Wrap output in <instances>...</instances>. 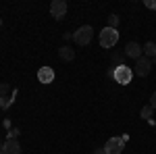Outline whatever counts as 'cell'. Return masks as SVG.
I'll return each mask as SVG.
<instances>
[{"mask_svg":"<svg viewBox=\"0 0 156 154\" xmlns=\"http://www.w3.org/2000/svg\"><path fill=\"white\" fill-rule=\"evenodd\" d=\"M144 54L148 59H156V44L154 42H146L144 44Z\"/></svg>","mask_w":156,"mask_h":154,"instance_id":"cell-11","label":"cell"},{"mask_svg":"<svg viewBox=\"0 0 156 154\" xmlns=\"http://www.w3.org/2000/svg\"><path fill=\"white\" fill-rule=\"evenodd\" d=\"M117 25H119V15H110V17H108V27L117 29Z\"/></svg>","mask_w":156,"mask_h":154,"instance_id":"cell-14","label":"cell"},{"mask_svg":"<svg viewBox=\"0 0 156 154\" xmlns=\"http://www.w3.org/2000/svg\"><path fill=\"white\" fill-rule=\"evenodd\" d=\"M150 106H152V108H156V92L152 94V98H150Z\"/></svg>","mask_w":156,"mask_h":154,"instance_id":"cell-18","label":"cell"},{"mask_svg":"<svg viewBox=\"0 0 156 154\" xmlns=\"http://www.w3.org/2000/svg\"><path fill=\"white\" fill-rule=\"evenodd\" d=\"M67 2L65 0H52V4H50V15L56 19V21H60L65 15H67Z\"/></svg>","mask_w":156,"mask_h":154,"instance_id":"cell-5","label":"cell"},{"mask_svg":"<svg viewBox=\"0 0 156 154\" xmlns=\"http://www.w3.org/2000/svg\"><path fill=\"white\" fill-rule=\"evenodd\" d=\"M110 59H112V65H115V69H117V67H121V65H125V63H123V59H125V56H123L121 52H112V56H110Z\"/></svg>","mask_w":156,"mask_h":154,"instance_id":"cell-13","label":"cell"},{"mask_svg":"<svg viewBox=\"0 0 156 154\" xmlns=\"http://www.w3.org/2000/svg\"><path fill=\"white\" fill-rule=\"evenodd\" d=\"M142 52H144V46H140L137 42H127V46H125V56L137 60V59H142Z\"/></svg>","mask_w":156,"mask_h":154,"instance_id":"cell-7","label":"cell"},{"mask_svg":"<svg viewBox=\"0 0 156 154\" xmlns=\"http://www.w3.org/2000/svg\"><path fill=\"white\" fill-rule=\"evenodd\" d=\"M150 71H152V60L148 59V56H142V59L135 60V73H137L140 77L150 75Z\"/></svg>","mask_w":156,"mask_h":154,"instance_id":"cell-6","label":"cell"},{"mask_svg":"<svg viewBox=\"0 0 156 154\" xmlns=\"http://www.w3.org/2000/svg\"><path fill=\"white\" fill-rule=\"evenodd\" d=\"M92 154H104V150H96V152H92Z\"/></svg>","mask_w":156,"mask_h":154,"instance_id":"cell-19","label":"cell"},{"mask_svg":"<svg viewBox=\"0 0 156 154\" xmlns=\"http://www.w3.org/2000/svg\"><path fill=\"white\" fill-rule=\"evenodd\" d=\"M17 135H19V131H17V129H11V133H9V140H15Z\"/></svg>","mask_w":156,"mask_h":154,"instance_id":"cell-17","label":"cell"},{"mask_svg":"<svg viewBox=\"0 0 156 154\" xmlns=\"http://www.w3.org/2000/svg\"><path fill=\"white\" fill-rule=\"evenodd\" d=\"M37 79H40V83H52L54 81V69L52 67H42L37 71Z\"/></svg>","mask_w":156,"mask_h":154,"instance_id":"cell-8","label":"cell"},{"mask_svg":"<svg viewBox=\"0 0 156 154\" xmlns=\"http://www.w3.org/2000/svg\"><path fill=\"white\" fill-rule=\"evenodd\" d=\"M2 154H21V144L17 140H6L2 144Z\"/></svg>","mask_w":156,"mask_h":154,"instance_id":"cell-9","label":"cell"},{"mask_svg":"<svg viewBox=\"0 0 156 154\" xmlns=\"http://www.w3.org/2000/svg\"><path fill=\"white\" fill-rule=\"evenodd\" d=\"M127 138H110L104 146V154H121L123 152V146H125Z\"/></svg>","mask_w":156,"mask_h":154,"instance_id":"cell-4","label":"cell"},{"mask_svg":"<svg viewBox=\"0 0 156 154\" xmlns=\"http://www.w3.org/2000/svg\"><path fill=\"white\" fill-rule=\"evenodd\" d=\"M112 77H115V81H117V83H121V85H127V83H131L133 71L129 69V67L121 65V67H117V69H115V73H112Z\"/></svg>","mask_w":156,"mask_h":154,"instance_id":"cell-3","label":"cell"},{"mask_svg":"<svg viewBox=\"0 0 156 154\" xmlns=\"http://www.w3.org/2000/svg\"><path fill=\"white\" fill-rule=\"evenodd\" d=\"M152 110H154V108L150 106V104H148V106H144V110H142V117H146V119H148L150 115H152Z\"/></svg>","mask_w":156,"mask_h":154,"instance_id":"cell-15","label":"cell"},{"mask_svg":"<svg viewBox=\"0 0 156 154\" xmlns=\"http://www.w3.org/2000/svg\"><path fill=\"white\" fill-rule=\"evenodd\" d=\"M146 6L148 9H156V0H146Z\"/></svg>","mask_w":156,"mask_h":154,"instance_id":"cell-16","label":"cell"},{"mask_svg":"<svg viewBox=\"0 0 156 154\" xmlns=\"http://www.w3.org/2000/svg\"><path fill=\"white\" fill-rule=\"evenodd\" d=\"M58 56L65 60V63H71V60L75 59V50H73V48H69V46H62L58 50Z\"/></svg>","mask_w":156,"mask_h":154,"instance_id":"cell-10","label":"cell"},{"mask_svg":"<svg viewBox=\"0 0 156 154\" xmlns=\"http://www.w3.org/2000/svg\"><path fill=\"white\" fill-rule=\"evenodd\" d=\"M0 154H2V146H0Z\"/></svg>","mask_w":156,"mask_h":154,"instance_id":"cell-20","label":"cell"},{"mask_svg":"<svg viewBox=\"0 0 156 154\" xmlns=\"http://www.w3.org/2000/svg\"><path fill=\"white\" fill-rule=\"evenodd\" d=\"M0 25H2V21H0Z\"/></svg>","mask_w":156,"mask_h":154,"instance_id":"cell-21","label":"cell"},{"mask_svg":"<svg viewBox=\"0 0 156 154\" xmlns=\"http://www.w3.org/2000/svg\"><path fill=\"white\" fill-rule=\"evenodd\" d=\"M15 92H17V90H12L9 83H0V98H4L6 94H11V96H12Z\"/></svg>","mask_w":156,"mask_h":154,"instance_id":"cell-12","label":"cell"},{"mask_svg":"<svg viewBox=\"0 0 156 154\" xmlns=\"http://www.w3.org/2000/svg\"><path fill=\"white\" fill-rule=\"evenodd\" d=\"M119 42V31L112 29V27H104L100 31V46L102 48H112Z\"/></svg>","mask_w":156,"mask_h":154,"instance_id":"cell-2","label":"cell"},{"mask_svg":"<svg viewBox=\"0 0 156 154\" xmlns=\"http://www.w3.org/2000/svg\"><path fill=\"white\" fill-rule=\"evenodd\" d=\"M92 38H94V29H92V25H81V27L73 34V40H75L77 46H87V44L92 42Z\"/></svg>","mask_w":156,"mask_h":154,"instance_id":"cell-1","label":"cell"}]
</instances>
